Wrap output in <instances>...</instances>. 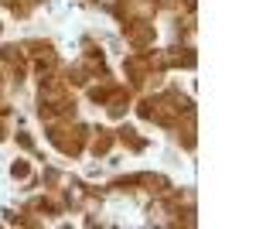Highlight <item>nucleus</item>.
I'll list each match as a JSON object with an SVG mask.
<instances>
[{
    "instance_id": "1",
    "label": "nucleus",
    "mask_w": 256,
    "mask_h": 229,
    "mask_svg": "<svg viewBox=\"0 0 256 229\" xmlns=\"http://www.w3.org/2000/svg\"><path fill=\"white\" fill-rule=\"evenodd\" d=\"M113 140H116V137L110 134V130H96L92 140H89V147H92V154H106L110 147H113Z\"/></svg>"
},
{
    "instance_id": "2",
    "label": "nucleus",
    "mask_w": 256,
    "mask_h": 229,
    "mask_svg": "<svg viewBox=\"0 0 256 229\" xmlns=\"http://www.w3.org/2000/svg\"><path fill=\"white\" fill-rule=\"evenodd\" d=\"M116 140H120V144H126V147H134V151H140V147H144V140H140V137H134V130H120Z\"/></svg>"
}]
</instances>
